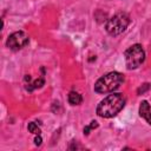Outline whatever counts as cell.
I'll return each mask as SVG.
<instances>
[{
	"label": "cell",
	"mask_w": 151,
	"mask_h": 151,
	"mask_svg": "<svg viewBox=\"0 0 151 151\" xmlns=\"http://www.w3.org/2000/svg\"><path fill=\"white\" fill-rule=\"evenodd\" d=\"M125 106L123 93H112L104 98L97 106V114L103 118H111L119 113Z\"/></svg>",
	"instance_id": "6da1fadb"
},
{
	"label": "cell",
	"mask_w": 151,
	"mask_h": 151,
	"mask_svg": "<svg viewBox=\"0 0 151 151\" xmlns=\"http://www.w3.org/2000/svg\"><path fill=\"white\" fill-rule=\"evenodd\" d=\"M124 83V76L119 72H110L99 78L94 84L97 93H110L117 90Z\"/></svg>",
	"instance_id": "7a4b0ae2"
},
{
	"label": "cell",
	"mask_w": 151,
	"mask_h": 151,
	"mask_svg": "<svg viewBox=\"0 0 151 151\" xmlns=\"http://www.w3.org/2000/svg\"><path fill=\"white\" fill-rule=\"evenodd\" d=\"M130 24V18L127 14L125 13H117L116 15H113L112 18H110L105 25L106 32L110 35H119L122 34L129 26Z\"/></svg>",
	"instance_id": "3957f363"
},
{
	"label": "cell",
	"mask_w": 151,
	"mask_h": 151,
	"mask_svg": "<svg viewBox=\"0 0 151 151\" xmlns=\"http://www.w3.org/2000/svg\"><path fill=\"white\" fill-rule=\"evenodd\" d=\"M125 63H126V67L129 70H134L138 66L142 65V63L145 59V52L143 50V47L139 44L132 45L131 47H129L125 53Z\"/></svg>",
	"instance_id": "277c9868"
},
{
	"label": "cell",
	"mask_w": 151,
	"mask_h": 151,
	"mask_svg": "<svg viewBox=\"0 0 151 151\" xmlns=\"http://www.w3.org/2000/svg\"><path fill=\"white\" fill-rule=\"evenodd\" d=\"M28 40L29 38L25 32L18 31V32L12 33L8 37L6 41V46L12 51H18V50H21L24 46H26L28 44Z\"/></svg>",
	"instance_id": "5b68a950"
},
{
	"label": "cell",
	"mask_w": 151,
	"mask_h": 151,
	"mask_svg": "<svg viewBox=\"0 0 151 151\" xmlns=\"http://www.w3.org/2000/svg\"><path fill=\"white\" fill-rule=\"evenodd\" d=\"M139 116L143 117L149 124H151V109L150 104L146 100H143L139 106Z\"/></svg>",
	"instance_id": "8992f818"
},
{
	"label": "cell",
	"mask_w": 151,
	"mask_h": 151,
	"mask_svg": "<svg viewBox=\"0 0 151 151\" xmlns=\"http://www.w3.org/2000/svg\"><path fill=\"white\" fill-rule=\"evenodd\" d=\"M45 84V80H44V78H38L37 80H34L33 83H28V84H26V90L27 91H33V90H35V88H40V87H42V85Z\"/></svg>",
	"instance_id": "52a82bcc"
},
{
	"label": "cell",
	"mask_w": 151,
	"mask_h": 151,
	"mask_svg": "<svg viewBox=\"0 0 151 151\" xmlns=\"http://www.w3.org/2000/svg\"><path fill=\"white\" fill-rule=\"evenodd\" d=\"M81 101H83V98L78 92H70L68 93V103L71 105H79Z\"/></svg>",
	"instance_id": "ba28073f"
},
{
	"label": "cell",
	"mask_w": 151,
	"mask_h": 151,
	"mask_svg": "<svg viewBox=\"0 0 151 151\" xmlns=\"http://www.w3.org/2000/svg\"><path fill=\"white\" fill-rule=\"evenodd\" d=\"M27 129H28V131L31 132V133H34V134H40V129L38 127V125L35 124V123H33V122H31V123H28V126H27Z\"/></svg>",
	"instance_id": "9c48e42d"
},
{
	"label": "cell",
	"mask_w": 151,
	"mask_h": 151,
	"mask_svg": "<svg viewBox=\"0 0 151 151\" xmlns=\"http://www.w3.org/2000/svg\"><path fill=\"white\" fill-rule=\"evenodd\" d=\"M149 88H150V84H149V83H145V84H143V85L137 90V93H138V94H143V93L146 92Z\"/></svg>",
	"instance_id": "30bf717a"
},
{
	"label": "cell",
	"mask_w": 151,
	"mask_h": 151,
	"mask_svg": "<svg viewBox=\"0 0 151 151\" xmlns=\"http://www.w3.org/2000/svg\"><path fill=\"white\" fill-rule=\"evenodd\" d=\"M41 142H42L41 137H40L39 134H37V137L34 138V144H35L37 146H39V145H41Z\"/></svg>",
	"instance_id": "8fae6325"
},
{
	"label": "cell",
	"mask_w": 151,
	"mask_h": 151,
	"mask_svg": "<svg viewBox=\"0 0 151 151\" xmlns=\"http://www.w3.org/2000/svg\"><path fill=\"white\" fill-rule=\"evenodd\" d=\"M90 127L93 130V129H96V127H98V123L96 122V120H92L91 123H90Z\"/></svg>",
	"instance_id": "7c38bea8"
},
{
	"label": "cell",
	"mask_w": 151,
	"mask_h": 151,
	"mask_svg": "<svg viewBox=\"0 0 151 151\" xmlns=\"http://www.w3.org/2000/svg\"><path fill=\"white\" fill-rule=\"evenodd\" d=\"M91 130H92V129L90 127V125L85 126V127H84V134H86V136H87V134L90 133V131H91Z\"/></svg>",
	"instance_id": "4fadbf2b"
},
{
	"label": "cell",
	"mask_w": 151,
	"mask_h": 151,
	"mask_svg": "<svg viewBox=\"0 0 151 151\" xmlns=\"http://www.w3.org/2000/svg\"><path fill=\"white\" fill-rule=\"evenodd\" d=\"M25 81H28V83H29V81H31V76H28V74L25 76Z\"/></svg>",
	"instance_id": "5bb4252c"
}]
</instances>
